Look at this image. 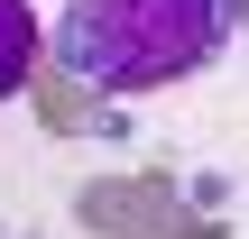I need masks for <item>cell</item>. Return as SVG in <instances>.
<instances>
[{
    "instance_id": "cell-2",
    "label": "cell",
    "mask_w": 249,
    "mask_h": 239,
    "mask_svg": "<svg viewBox=\"0 0 249 239\" xmlns=\"http://www.w3.org/2000/svg\"><path fill=\"white\" fill-rule=\"evenodd\" d=\"M28 64H37V9L28 0H0V101L28 83Z\"/></svg>"
},
{
    "instance_id": "cell-1",
    "label": "cell",
    "mask_w": 249,
    "mask_h": 239,
    "mask_svg": "<svg viewBox=\"0 0 249 239\" xmlns=\"http://www.w3.org/2000/svg\"><path fill=\"white\" fill-rule=\"evenodd\" d=\"M240 28V0H74L55 28L65 74L92 92H157L203 74Z\"/></svg>"
}]
</instances>
